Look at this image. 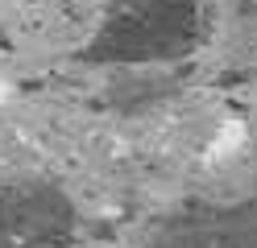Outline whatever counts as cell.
Returning a JSON list of instances; mask_svg holds the SVG:
<instances>
[{"label": "cell", "instance_id": "3957f363", "mask_svg": "<svg viewBox=\"0 0 257 248\" xmlns=\"http://www.w3.org/2000/svg\"><path fill=\"white\" fill-rule=\"evenodd\" d=\"M150 248H257V194L170 211L150 227Z\"/></svg>", "mask_w": 257, "mask_h": 248}, {"label": "cell", "instance_id": "6da1fadb", "mask_svg": "<svg viewBox=\"0 0 257 248\" xmlns=\"http://www.w3.org/2000/svg\"><path fill=\"white\" fill-rule=\"evenodd\" d=\"M191 0H141L137 9L120 13L100 38L91 42L95 62H158L187 54L195 38Z\"/></svg>", "mask_w": 257, "mask_h": 248}, {"label": "cell", "instance_id": "7a4b0ae2", "mask_svg": "<svg viewBox=\"0 0 257 248\" xmlns=\"http://www.w3.org/2000/svg\"><path fill=\"white\" fill-rule=\"evenodd\" d=\"M79 211L54 182H9L0 186V236L9 248H75Z\"/></svg>", "mask_w": 257, "mask_h": 248}, {"label": "cell", "instance_id": "277c9868", "mask_svg": "<svg viewBox=\"0 0 257 248\" xmlns=\"http://www.w3.org/2000/svg\"><path fill=\"white\" fill-rule=\"evenodd\" d=\"M0 248H9V244H5V236H0Z\"/></svg>", "mask_w": 257, "mask_h": 248}]
</instances>
